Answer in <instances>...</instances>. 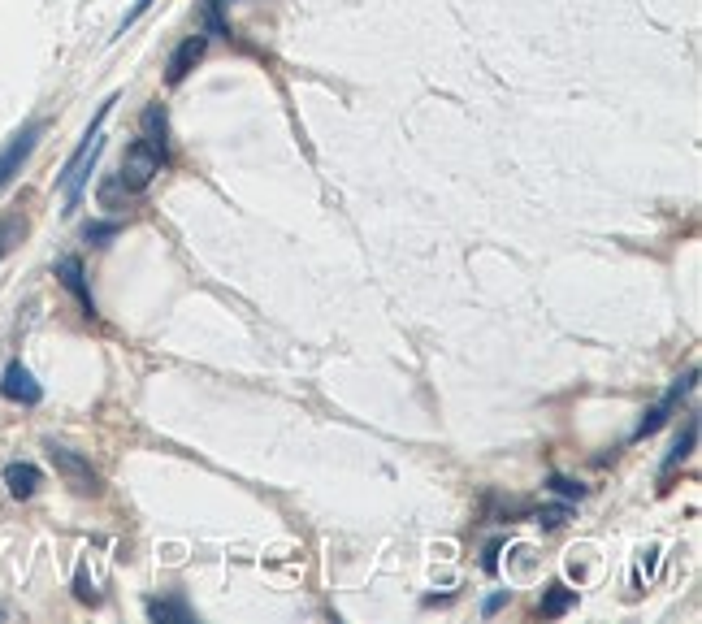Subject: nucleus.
Instances as JSON below:
<instances>
[{
    "mask_svg": "<svg viewBox=\"0 0 702 624\" xmlns=\"http://www.w3.org/2000/svg\"><path fill=\"white\" fill-rule=\"evenodd\" d=\"M113 104H117V96H109V100L100 104L96 122L87 126L83 143H78V152L70 156V165H65V174H61V187H65V213H74L78 200H83V187H87L91 169H96V156L104 152V135H100V126H104V117L113 113Z\"/></svg>",
    "mask_w": 702,
    "mask_h": 624,
    "instance_id": "f257e3e1",
    "label": "nucleus"
},
{
    "mask_svg": "<svg viewBox=\"0 0 702 624\" xmlns=\"http://www.w3.org/2000/svg\"><path fill=\"white\" fill-rule=\"evenodd\" d=\"M48 460H52V468L61 473L65 486H70L74 494H83V499H96V494L104 490V481H100L96 468H91L87 455L61 447V442H48Z\"/></svg>",
    "mask_w": 702,
    "mask_h": 624,
    "instance_id": "f03ea898",
    "label": "nucleus"
},
{
    "mask_svg": "<svg viewBox=\"0 0 702 624\" xmlns=\"http://www.w3.org/2000/svg\"><path fill=\"white\" fill-rule=\"evenodd\" d=\"M156 174H161V156H156L143 139H135L122 156V169H117V187H122L126 195H139V191L152 187Z\"/></svg>",
    "mask_w": 702,
    "mask_h": 624,
    "instance_id": "7ed1b4c3",
    "label": "nucleus"
},
{
    "mask_svg": "<svg viewBox=\"0 0 702 624\" xmlns=\"http://www.w3.org/2000/svg\"><path fill=\"white\" fill-rule=\"evenodd\" d=\"M39 135H44V122H31V126H22L18 135H13V139L5 143V148H0V191H5L9 182L22 174V165L31 161V152H35Z\"/></svg>",
    "mask_w": 702,
    "mask_h": 624,
    "instance_id": "20e7f679",
    "label": "nucleus"
},
{
    "mask_svg": "<svg viewBox=\"0 0 702 624\" xmlns=\"http://www.w3.org/2000/svg\"><path fill=\"white\" fill-rule=\"evenodd\" d=\"M0 395L9 403H22V408H35V403L44 399V386L35 382V373L26 369L22 360H9L5 373H0Z\"/></svg>",
    "mask_w": 702,
    "mask_h": 624,
    "instance_id": "39448f33",
    "label": "nucleus"
},
{
    "mask_svg": "<svg viewBox=\"0 0 702 624\" xmlns=\"http://www.w3.org/2000/svg\"><path fill=\"white\" fill-rule=\"evenodd\" d=\"M57 278H61L65 291H70V295L78 299V308H83V317L96 321L100 312H96V295H91V286H87L83 260H78V256H61V260H57Z\"/></svg>",
    "mask_w": 702,
    "mask_h": 624,
    "instance_id": "423d86ee",
    "label": "nucleus"
},
{
    "mask_svg": "<svg viewBox=\"0 0 702 624\" xmlns=\"http://www.w3.org/2000/svg\"><path fill=\"white\" fill-rule=\"evenodd\" d=\"M694 377H698V373L689 369V373L681 377V382H676V386L668 390V395H663V399L655 403V408H650V412L642 416V425H637V434H633V438H646V434H655V429H659V425H663V421H668V416H672V408H676V403H681V399L689 395V390H694Z\"/></svg>",
    "mask_w": 702,
    "mask_h": 624,
    "instance_id": "0eeeda50",
    "label": "nucleus"
},
{
    "mask_svg": "<svg viewBox=\"0 0 702 624\" xmlns=\"http://www.w3.org/2000/svg\"><path fill=\"white\" fill-rule=\"evenodd\" d=\"M204 48H208V35H191V39H182V44L174 48V57H169L165 65V78H169V87H178L182 78H187L195 65L204 61Z\"/></svg>",
    "mask_w": 702,
    "mask_h": 624,
    "instance_id": "6e6552de",
    "label": "nucleus"
},
{
    "mask_svg": "<svg viewBox=\"0 0 702 624\" xmlns=\"http://www.w3.org/2000/svg\"><path fill=\"white\" fill-rule=\"evenodd\" d=\"M143 143H148V148L161 156V165H169V117H165V104H148V109H143Z\"/></svg>",
    "mask_w": 702,
    "mask_h": 624,
    "instance_id": "1a4fd4ad",
    "label": "nucleus"
},
{
    "mask_svg": "<svg viewBox=\"0 0 702 624\" xmlns=\"http://www.w3.org/2000/svg\"><path fill=\"white\" fill-rule=\"evenodd\" d=\"M39 486H44V473H39L35 464H26V460L5 464V490L13 494V499H35Z\"/></svg>",
    "mask_w": 702,
    "mask_h": 624,
    "instance_id": "9d476101",
    "label": "nucleus"
},
{
    "mask_svg": "<svg viewBox=\"0 0 702 624\" xmlns=\"http://www.w3.org/2000/svg\"><path fill=\"white\" fill-rule=\"evenodd\" d=\"M572 607H577V590H568L564 581H551L542 590V598H538V616H546V620H559Z\"/></svg>",
    "mask_w": 702,
    "mask_h": 624,
    "instance_id": "9b49d317",
    "label": "nucleus"
},
{
    "mask_svg": "<svg viewBox=\"0 0 702 624\" xmlns=\"http://www.w3.org/2000/svg\"><path fill=\"white\" fill-rule=\"evenodd\" d=\"M694 442H698V421H694V416H689V421H685V434H681V438H676V442H672V451H668V460H663V473H672V468H676V464H681V460H685V455H689V451H694Z\"/></svg>",
    "mask_w": 702,
    "mask_h": 624,
    "instance_id": "f8f14e48",
    "label": "nucleus"
},
{
    "mask_svg": "<svg viewBox=\"0 0 702 624\" xmlns=\"http://www.w3.org/2000/svg\"><path fill=\"white\" fill-rule=\"evenodd\" d=\"M22 234H26V217L22 213H5V217H0V256H9L13 247L22 243Z\"/></svg>",
    "mask_w": 702,
    "mask_h": 624,
    "instance_id": "ddd939ff",
    "label": "nucleus"
},
{
    "mask_svg": "<svg viewBox=\"0 0 702 624\" xmlns=\"http://www.w3.org/2000/svg\"><path fill=\"white\" fill-rule=\"evenodd\" d=\"M148 616L152 620H191V607L182 598H156V603H148Z\"/></svg>",
    "mask_w": 702,
    "mask_h": 624,
    "instance_id": "4468645a",
    "label": "nucleus"
},
{
    "mask_svg": "<svg viewBox=\"0 0 702 624\" xmlns=\"http://www.w3.org/2000/svg\"><path fill=\"white\" fill-rule=\"evenodd\" d=\"M546 486H551L555 494H564V499H585V486H581V481H572V477H551V481H546Z\"/></svg>",
    "mask_w": 702,
    "mask_h": 624,
    "instance_id": "2eb2a0df",
    "label": "nucleus"
},
{
    "mask_svg": "<svg viewBox=\"0 0 702 624\" xmlns=\"http://www.w3.org/2000/svg\"><path fill=\"white\" fill-rule=\"evenodd\" d=\"M117 230H122V221H91V226H87V243H104V239H113Z\"/></svg>",
    "mask_w": 702,
    "mask_h": 624,
    "instance_id": "dca6fc26",
    "label": "nucleus"
},
{
    "mask_svg": "<svg viewBox=\"0 0 702 624\" xmlns=\"http://www.w3.org/2000/svg\"><path fill=\"white\" fill-rule=\"evenodd\" d=\"M204 18H208V26H213L217 35H226V39H230V26L221 22V0H204Z\"/></svg>",
    "mask_w": 702,
    "mask_h": 624,
    "instance_id": "f3484780",
    "label": "nucleus"
},
{
    "mask_svg": "<svg viewBox=\"0 0 702 624\" xmlns=\"http://www.w3.org/2000/svg\"><path fill=\"white\" fill-rule=\"evenodd\" d=\"M564 520H568V507H542V512H538V525L542 529H559Z\"/></svg>",
    "mask_w": 702,
    "mask_h": 624,
    "instance_id": "a211bd4d",
    "label": "nucleus"
},
{
    "mask_svg": "<svg viewBox=\"0 0 702 624\" xmlns=\"http://www.w3.org/2000/svg\"><path fill=\"white\" fill-rule=\"evenodd\" d=\"M74 594L83 598V603H100V594L91 590V581H87V572H83V568H78V577H74Z\"/></svg>",
    "mask_w": 702,
    "mask_h": 624,
    "instance_id": "6ab92c4d",
    "label": "nucleus"
},
{
    "mask_svg": "<svg viewBox=\"0 0 702 624\" xmlns=\"http://www.w3.org/2000/svg\"><path fill=\"white\" fill-rule=\"evenodd\" d=\"M507 598H512V594H507V590H499V594H490L486 603H481V616H494V611H499V607H507Z\"/></svg>",
    "mask_w": 702,
    "mask_h": 624,
    "instance_id": "aec40b11",
    "label": "nucleus"
},
{
    "mask_svg": "<svg viewBox=\"0 0 702 624\" xmlns=\"http://www.w3.org/2000/svg\"><path fill=\"white\" fill-rule=\"evenodd\" d=\"M148 5H152V0H135V9H130L126 18H122V31H126V26H135V22L143 18V13H148Z\"/></svg>",
    "mask_w": 702,
    "mask_h": 624,
    "instance_id": "412c9836",
    "label": "nucleus"
},
{
    "mask_svg": "<svg viewBox=\"0 0 702 624\" xmlns=\"http://www.w3.org/2000/svg\"><path fill=\"white\" fill-rule=\"evenodd\" d=\"M481 568H486V572H499V542L486 546V559H481Z\"/></svg>",
    "mask_w": 702,
    "mask_h": 624,
    "instance_id": "4be33fe9",
    "label": "nucleus"
}]
</instances>
